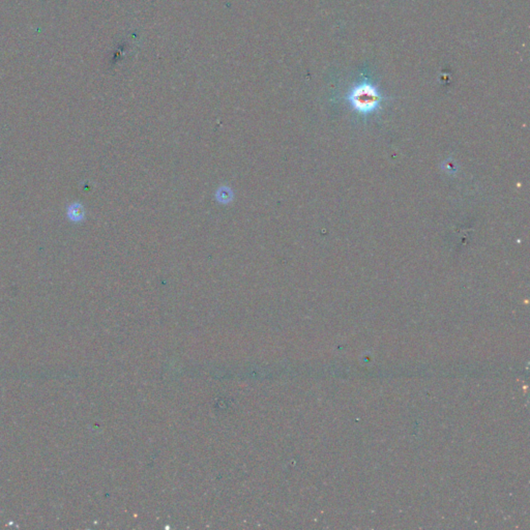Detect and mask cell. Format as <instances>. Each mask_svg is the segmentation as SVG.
<instances>
[{
	"mask_svg": "<svg viewBox=\"0 0 530 530\" xmlns=\"http://www.w3.org/2000/svg\"><path fill=\"white\" fill-rule=\"evenodd\" d=\"M351 107L360 114H370L379 108L382 97L375 85L363 82L355 85L348 95Z\"/></svg>",
	"mask_w": 530,
	"mask_h": 530,
	"instance_id": "obj_1",
	"label": "cell"
},
{
	"mask_svg": "<svg viewBox=\"0 0 530 530\" xmlns=\"http://www.w3.org/2000/svg\"><path fill=\"white\" fill-rule=\"evenodd\" d=\"M221 194H222V195L220 196V200H223V198H225V201L228 200V196H229V195L227 196V189L223 190V191L221 192Z\"/></svg>",
	"mask_w": 530,
	"mask_h": 530,
	"instance_id": "obj_2",
	"label": "cell"
}]
</instances>
